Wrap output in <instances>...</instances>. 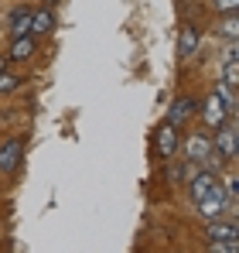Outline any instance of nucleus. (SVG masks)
<instances>
[{
    "instance_id": "a211bd4d",
    "label": "nucleus",
    "mask_w": 239,
    "mask_h": 253,
    "mask_svg": "<svg viewBox=\"0 0 239 253\" xmlns=\"http://www.w3.org/2000/svg\"><path fill=\"white\" fill-rule=\"evenodd\" d=\"M239 240H226V243H208V253H239Z\"/></svg>"
},
{
    "instance_id": "f3484780",
    "label": "nucleus",
    "mask_w": 239,
    "mask_h": 253,
    "mask_svg": "<svg viewBox=\"0 0 239 253\" xmlns=\"http://www.w3.org/2000/svg\"><path fill=\"white\" fill-rule=\"evenodd\" d=\"M239 0H212V10L215 14H236Z\"/></svg>"
},
{
    "instance_id": "9d476101",
    "label": "nucleus",
    "mask_w": 239,
    "mask_h": 253,
    "mask_svg": "<svg viewBox=\"0 0 239 253\" xmlns=\"http://www.w3.org/2000/svg\"><path fill=\"white\" fill-rule=\"evenodd\" d=\"M178 144H181V137H178V126H171L167 120H164V124L158 126V151H160V158H174Z\"/></svg>"
},
{
    "instance_id": "6ab92c4d",
    "label": "nucleus",
    "mask_w": 239,
    "mask_h": 253,
    "mask_svg": "<svg viewBox=\"0 0 239 253\" xmlns=\"http://www.w3.org/2000/svg\"><path fill=\"white\" fill-rule=\"evenodd\" d=\"M3 69H7V58H0V72H3Z\"/></svg>"
},
{
    "instance_id": "1a4fd4ad",
    "label": "nucleus",
    "mask_w": 239,
    "mask_h": 253,
    "mask_svg": "<svg viewBox=\"0 0 239 253\" xmlns=\"http://www.w3.org/2000/svg\"><path fill=\"white\" fill-rule=\"evenodd\" d=\"M35 55H38V42H35L31 35L14 38V42H10V51H7V58H10V62H31Z\"/></svg>"
},
{
    "instance_id": "ddd939ff",
    "label": "nucleus",
    "mask_w": 239,
    "mask_h": 253,
    "mask_svg": "<svg viewBox=\"0 0 239 253\" xmlns=\"http://www.w3.org/2000/svg\"><path fill=\"white\" fill-rule=\"evenodd\" d=\"M51 28H55V14L51 10H35L31 14V38H38V35H51Z\"/></svg>"
},
{
    "instance_id": "7ed1b4c3",
    "label": "nucleus",
    "mask_w": 239,
    "mask_h": 253,
    "mask_svg": "<svg viewBox=\"0 0 239 253\" xmlns=\"http://www.w3.org/2000/svg\"><path fill=\"white\" fill-rule=\"evenodd\" d=\"M212 151H215V158H219V161H236V126L229 124V120L215 130Z\"/></svg>"
},
{
    "instance_id": "f03ea898",
    "label": "nucleus",
    "mask_w": 239,
    "mask_h": 253,
    "mask_svg": "<svg viewBox=\"0 0 239 253\" xmlns=\"http://www.w3.org/2000/svg\"><path fill=\"white\" fill-rule=\"evenodd\" d=\"M199 117V99H192V96H178L174 103H171V110H167V124L171 126H188L192 120Z\"/></svg>"
},
{
    "instance_id": "0eeeda50",
    "label": "nucleus",
    "mask_w": 239,
    "mask_h": 253,
    "mask_svg": "<svg viewBox=\"0 0 239 253\" xmlns=\"http://www.w3.org/2000/svg\"><path fill=\"white\" fill-rule=\"evenodd\" d=\"M185 154H188L192 165H205V161H212V137H208V133H188V140H185Z\"/></svg>"
},
{
    "instance_id": "f257e3e1",
    "label": "nucleus",
    "mask_w": 239,
    "mask_h": 253,
    "mask_svg": "<svg viewBox=\"0 0 239 253\" xmlns=\"http://www.w3.org/2000/svg\"><path fill=\"white\" fill-rule=\"evenodd\" d=\"M199 117H201V124L208 126V130H219V126L233 117V110L226 106V99H222L219 92H208L205 103H199Z\"/></svg>"
},
{
    "instance_id": "39448f33",
    "label": "nucleus",
    "mask_w": 239,
    "mask_h": 253,
    "mask_svg": "<svg viewBox=\"0 0 239 253\" xmlns=\"http://www.w3.org/2000/svg\"><path fill=\"white\" fill-rule=\"evenodd\" d=\"M229 202H233V199L226 195V188H222V185H215V188H212L205 199H199L195 206H199V212L205 215V219H219V215L226 212V206H229Z\"/></svg>"
},
{
    "instance_id": "6e6552de",
    "label": "nucleus",
    "mask_w": 239,
    "mask_h": 253,
    "mask_svg": "<svg viewBox=\"0 0 239 253\" xmlns=\"http://www.w3.org/2000/svg\"><path fill=\"white\" fill-rule=\"evenodd\" d=\"M205 236H208V243H226V240H239V229L233 219H208V226H205Z\"/></svg>"
},
{
    "instance_id": "9b49d317",
    "label": "nucleus",
    "mask_w": 239,
    "mask_h": 253,
    "mask_svg": "<svg viewBox=\"0 0 239 253\" xmlns=\"http://www.w3.org/2000/svg\"><path fill=\"white\" fill-rule=\"evenodd\" d=\"M195 51H199V28L188 24V28H181V35H178V58L185 62V58H192Z\"/></svg>"
},
{
    "instance_id": "f8f14e48",
    "label": "nucleus",
    "mask_w": 239,
    "mask_h": 253,
    "mask_svg": "<svg viewBox=\"0 0 239 253\" xmlns=\"http://www.w3.org/2000/svg\"><path fill=\"white\" fill-rule=\"evenodd\" d=\"M31 7H24V3H17L14 10H10V35L14 38H21V35H28L31 31Z\"/></svg>"
},
{
    "instance_id": "20e7f679",
    "label": "nucleus",
    "mask_w": 239,
    "mask_h": 253,
    "mask_svg": "<svg viewBox=\"0 0 239 253\" xmlns=\"http://www.w3.org/2000/svg\"><path fill=\"white\" fill-rule=\"evenodd\" d=\"M215 185H222V181H219V171H212V168L192 171V178H188V195H192V202L205 199V195H208Z\"/></svg>"
},
{
    "instance_id": "423d86ee",
    "label": "nucleus",
    "mask_w": 239,
    "mask_h": 253,
    "mask_svg": "<svg viewBox=\"0 0 239 253\" xmlns=\"http://www.w3.org/2000/svg\"><path fill=\"white\" fill-rule=\"evenodd\" d=\"M21 161H24V140L21 137H7L3 144H0V171H17L21 168Z\"/></svg>"
},
{
    "instance_id": "2eb2a0df",
    "label": "nucleus",
    "mask_w": 239,
    "mask_h": 253,
    "mask_svg": "<svg viewBox=\"0 0 239 253\" xmlns=\"http://www.w3.org/2000/svg\"><path fill=\"white\" fill-rule=\"evenodd\" d=\"M21 83H24L21 76H14V72H7V69H3V72H0V96L17 92V89H21Z\"/></svg>"
},
{
    "instance_id": "4468645a",
    "label": "nucleus",
    "mask_w": 239,
    "mask_h": 253,
    "mask_svg": "<svg viewBox=\"0 0 239 253\" xmlns=\"http://www.w3.org/2000/svg\"><path fill=\"white\" fill-rule=\"evenodd\" d=\"M215 31H219L222 38L236 42V38H239V17H236V14H226V17L219 21V28H215Z\"/></svg>"
},
{
    "instance_id": "dca6fc26",
    "label": "nucleus",
    "mask_w": 239,
    "mask_h": 253,
    "mask_svg": "<svg viewBox=\"0 0 239 253\" xmlns=\"http://www.w3.org/2000/svg\"><path fill=\"white\" fill-rule=\"evenodd\" d=\"M222 85H233V89H236V85H239V72H236V58H226V79H222Z\"/></svg>"
}]
</instances>
